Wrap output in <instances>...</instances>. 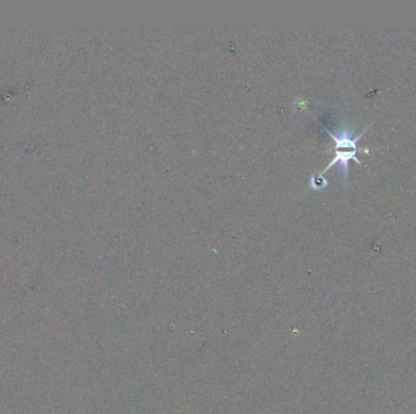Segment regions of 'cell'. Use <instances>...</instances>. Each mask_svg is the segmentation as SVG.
I'll list each match as a JSON object with an SVG mask.
<instances>
[{
	"label": "cell",
	"instance_id": "6da1fadb",
	"mask_svg": "<svg viewBox=\"0 0 416 414\" xmlns=\"http://www.w3.org/2000/svg\"><path fill=\"white\" fill-rule=\"evenodd\" d=\"M369 126H366V129L361 131L359 135L353 136L351 131H338L337 134H333L332 131H329L327 128H324L325 131L330 134L332 139L335 140L336 146H335V157L332 159L330 164L327 165L324 172L329 170L330 168L333 167L335 164H340L342 167V172H343V177L347 179L348 177V162L353 159L356 161L357 163L361 165V161L357 157L358 152H365V154H369V149H360L357 146V141H359L361 139V136L364 134L365 131H368Z\"/></svg>",
	"mask_w": 416,
	"mask_h": 414
},
{
	"label": "cell",
	"instance_id": "7a4b0ae2",
	"mask_svg": "<svg viewBox=\"0 0 416 414\" xmlns=\"http://www.w3.org/2000/svg\"><path fill=\"white\" fill-rule=\"evenodd\" d=\"M310 185H312V187L315 188V190H320V188H324V187L327 186V179H324L322 174H315V175H313L312 179H310Z\"/></svg>",
	"mask_w": 416,
	"mask_h": 414
}]
</instances>
